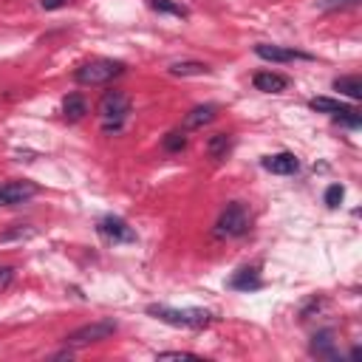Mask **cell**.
I'll use <instances>...</instances> for the list:
<instances>
[{
    "label": "cell",
    "mask_w": 362,
    "mask_h": 362,
    "mask_svg": "<svg viewBox=\"0 0 362 362\" xmlns=\"http://www.w3.org/2000/svg\"><path fill=\"white\" fill-rule=\"evenodd\" d=\"M147 314L175 328H206L212 322V314L206 308H173V305L153 303L147 305Z\"/></svg>",
    "instance_id": "6da1fadb"
},
{
    "label": "cell",
    "mask_w": 362,
    "mask_h": 362,
    "mask_svg": "<svg viewBox=\"0 0 362 362\" xmlns=\"http://www.w3.org/2000/svg\"><path fill=\"white\" fill-rule=\"evenodd\" d=\"M124 68L127 65L122 59H90V62H85L74 71V79L79 85H105V82L122 76Z\"/></svg>",
    "instance_id": "7a4b0ae2"
},
{
    "label": "cell",
    "mask_w": 362,
    "mask_h": 362,
    "mask_svg": "<svg viewBox=\"0 0 362 362\" xmlns=\"http://www.w3.org/2000/svg\"><path fill=\"white\" fill-rule=\"evenodd\" d=\"M215 238H240V235H246L249 232V209L240 204V201H229L223 209H221V215H218V221H215Z\"/></svg>",
    "instance_id": "3957f363"
},
{
    "label": "cell",
    "mask_w": 362,
    "mask_h": 362,
    "mask_svg": "<svg viewBox=\"0 0 362 362\" xmlns=\"http://www.w3.org/2000/svg\"><path fill=\"white\" fill-rule=\"evenodd\" d=\"M127 113H130V99H127L122 90H107V93L99 99V116H102V130H105V133L122 130Z\"/></svg>",
    "instance_id": "277c9868"
},
{
    "label": "cell",
    "mask_w": 362,
    "mask_h": 362,
    "mask_svg": "<svg viewBox=\"0 0 362 362\" xmlns=\"http://www.w3.org/2000/svg\"><path fill=\"white\" fill-rule=\"evenodd\" d=\"M116 320H93V322H88V325H79V328H74L68 337H65V345H90V342H102V339H107V337H113L116 334Z\"/></svg>",
    "instance_id": "5b68a950"
},
{
    "label": "cell",
    "mask_w": 362,
    "mask_h": 362,
    "mask_svg": "<svg viewBox=\"0 0 362 362\" xmlns=\"http://www.w3.org/2000/svg\"><path fill=\"white\" fill-rule=\"evenodd\" d=\"M40 187L34 181H0V206H17L34 198Z\"/></svg>",
    "instance_id": "8992f818"
},
{
    "label": "cell",
    "mask_w": 362,
    "mask_h": 362,
    "mask_svg": "<svg viewBox=\"0 0 362 362\" xmlns=\"http://www.w3.org/2000/svg\"><path fill=\"white\" fill-rule=\"evenodd\" d=\"M96 229H99L102 238H107V240H113V243H133V240H136V232H133L122 218H116V215H105V218L96 223Z\"/></svg>",
    "instance_id": "52a82bcc"
},
{
    "label": "cell",
    "mask_w": 362,
    "mask_h": 362,
    "mask_svg": "<svg viewBox=\"0 0 362 362\" xmlns=\"http://www.w3.org/2000/svg\"><path fill=\"white\" fill-rule=\"evenodd\" d=\"M255 54H257L260 59H269V62H294V59H311V54H305V51L280 48V45H269V42L255 45Z\"/></svg>",
    "instance_id": "ba28073f"
},
{
    "label": "cell",
    "mask_w": 362,
    "mask_h": 362,
    "mask_svg": "<svg viewBox=\"0 0 362 362\" xmlns=\"http://www.w3.org/2000/svg\"><path fill=\"white\" fill-rule=\"evenodd\" d=\"M252 85L257 90H263V93H283L288 88V76H283L277 71H257L252 76Z\"/></svg>",
    "instance_id": "9c48e42d"
},
{
    "label": "cell",
    "mask_w": 362,
    "mask_h": 362,
    "mask_svg": "<svg viewBox=\"0 0 362 362\" xmlns=\"http://www.w3.org/2000/svg\"><path fill=\"white\" fill-rule=\"evenodd\" d=\"M263 167L269 173H274V175H291V173H297L300 161H297L294 153H274V156H266L263 158Z\"/></svg>",
    "instance_id": "30bf717a"
},
{
    "label": "cell",
    "mask_w": 362,
    "mask_h": 362,
    "mask_svg": "<svg viewBox=\"0 0 362 362\" xmlns=\"http://www.w3.org/2000/svg\"><path fill=\"white\" fill-rule=\"evenodd\" d=\"M311 354L314 356H322V359H337V339H334V331L325 328V331H317L311 337Z\"/></svg>",
    "instance_id": "8fae6325"
},
{
    "label": "cell",
    "mask_w": 362,
    "mask_h": 362,
    "mask_svg": "<svg viewBox=\"0 0 362 362\" xmlns=\"http://www.w3.org/2000/svg\"><path fill=\"white\" fill-rule=\"evenodd\" d=\"M218 116V105H198V107H192L187 116H184V130H201L204 124H209L212 119Z\"/></svg>",
    "instance_id": "7c38bea8"
},
{
    "label": "cell",
    "mask_w": 362,
    "mask_h": 362,
    "mask_svg": "<svg viewBox=\"0 0 362 362\" xmlns=\"http://www.w3.org/2000/svg\"><path fill=\"white\" fill-rule=\"evenodd\" d=\"M229 286L238 288V291H255V288L263 286V280H260V272H257L255 266H246V269H238V272L229 277Z\"/></svg>",
    "instance_id": "4fadbf2b"
},
{
    "label": "cell",
    "mask_w": 362,
    "mask_h": 362,
    "mask_svg": "<svg viewBox=\"0 0 362 362\" xmlns=\"http://www.w3.org/2000/svg\"><path fill=\"white\" fill-rule=\"evenodd\" d=\"M85 113H88V102H85L82 93H68V96L62 99V116H65L68 122H79Z\"/></svg>",
    "instance_id": "5bb4252c"
},
{
    "label": "cell",
    "mask_w": 362,
    "mask_h": 362,
    "mask_svg": "<svg viewBox=\"0 0 362 362\" xmlns=\"http://www.w3.org/2000/svg\"><path fill=\"white\" fill-rule=\"evenodd\" d=\"M229 150H232V136H229V133H212V136L206 139V153H209V158L221 161V158H226Z\"/></svg>",
    "instance_id": "9a60e30c"
},
{
    "label": "cell",
    "mask_w": 362,
    "mask_h": 362,
    "mask_svg": "<svg viewBox=\"0 0 362 362\" xmlns=\"http://www.w3.org/2000/svg\"><path fill=\"white\" fill-rule=\"evenodd\" d=\"M170 74L173 76H204V74H209V65L198 62V59H184V62H173Z\"/></svg>",
    "instance_id": "2e32d148"
},
{
    "label": "cell",
    "mask_w": 362,
    "mask_h": 362,
    "mask_svg": "<svg viewBox=\"0 0 362 362\" xmlns=\"http://www.w3.org/2000/svg\"><path fill=\"white\" fill-rule=\"evenodd\" d=\"M334 90L345 93L348 99H362V79L354 74V76H337L334 79Z\"/></svg>",
    "instance_id": "e0dca14e"
},
{
    "label": "cell",
    "mask_w": 362,
    "mask_h": 362,
    "mask_svg": "<svg viewBox=\"0 0 362 362\" xmlns=\"http://www.w3.org/2000/svg\"><path fill=\"white\" fill-rule=\"evenodd\" d=\"M308 107L311 110H317V113H339V110H345L348 105H342V102H337V99H331V96H314V99H308Z\"/></svg>",
    "instance_id": "ac0fdd59"
},
{
    "label": "cell",
    "mask_w": 362,
    "mask_h": 362,
    "mask_svg": "<svg viewBox=\"0 0 362 362\" xmlns=\"http://www.w3.org/2000/svg\"><path fill=\"white\" fill-rule=\"evenodd\" d=\"M147 6H150L153 11H158V14H175V17H187V14H189L187 6H181V3H175V0H147Z\"/></svg>",
    "instance_id": "d6986e66"
},
{
    "label": "cell",
    "mask_w": 362,
    "mask_h": 362,
    "mask_svg": "<svg viewBox=\"0 0 362 362\" xmlns=\"http://www.w3.org/2000/svg\"><path fill=\"white\" fill-rule=\"evenodd\" d=\"M161 147H164L167 153H181V150L187 147V133H184V130H170V133L161 139Z\"/></svg>",
    "instance_id": "ffe728a7"
},
{
    "label": "cell",
    "mask_w": 362,
    "mask_h": 362,
    "mask_svg": "<svg viewBox=\"0 0 362 362\" xmlns=\"http://www.w3.org/2000/svg\"><path fill=\"white\" fill-rule=\"evenodd\" d=\"M359 0H317L320 11H345V8H356Z\"/></svg>",
    "instance_id": "44dd1931"
},
{
    "label": "cell",
    "mask_w": 362,
    "mask_h": 362,
    "mask_svg": "<svg viewBox=\"0 0 362 362\" xmlns=\"http://www.w3.org/2000/svg\"><path fill=\"white\" fill-rule=\"evenodd\" d=\"M334 119H337L339 124H345V127H359V124H362V116H359L356 107H345V110L334 113Z\"/></svg>",
    "instance_id": "7402d4cb"
},
{
    "label": "cell",
    "mask_w": 362,
    "mask_h": 362,
    "mask_svg": "<svg viewBox=\"0 0 362 362\" xmlns=\"http://www.w3.org/2000/svg\"><path fill=\"white\" fill-rule=\"evenodd\" d=\"M156 359H161V362H167V359H175V362H201V356L198 354H189V351H161V354H156Z\"/></svg>",
    "instance_id": "603a6c76"
},
{
    "label": "cell",
    "mask_w": 362,
    "mask_h": 362,
    "mask_svg": "<svg viewBox=\"0 0 362 362\" xmlns=\"http://www.w3.org/2000/svg\"><path fill=\"white\" fill-rule=\"evenodd\" d=\"M342 198H345V187L342 184H331L328 189H325V206H339L342 204Z\"/></svg>",
    "instance_id": "cb8c5ba5"
},
{
    "label": "cell",
    "mask_w": 362,
    "mask_h": 362,
    "mask_svg": "<svg viewBox=\"0 0 362 362\" xmlns=\"http://www.w3.org/2000/svg\"><path fill=\"white\" fill-rule=\"evenodd\" d=\"M68 0H40V6L45 8V11H54V8H62Z\"/></svg>",
    "instance_id": "d4e9b609"
}]
</instances>
